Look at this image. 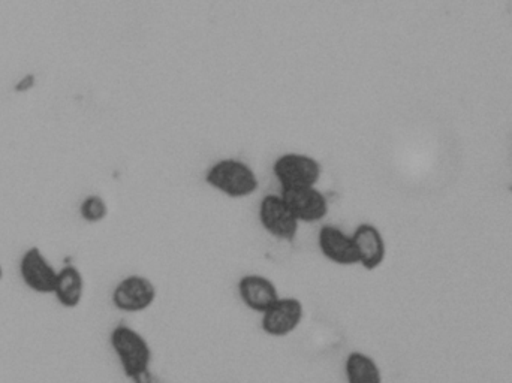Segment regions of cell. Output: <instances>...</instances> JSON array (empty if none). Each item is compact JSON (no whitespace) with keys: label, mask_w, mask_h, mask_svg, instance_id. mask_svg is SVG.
<instances>
[{"label":"cell","mask_w":512,"mask_h":383,"mask_svg":"<svg viewBox=\"0 0 512 383\" xmlns=\"http://www.w3.org/2000/svg\"><path fill=\"white\" fill-rule=\"evenodd\" d=\"M110 345L126 378L135 381L150 372L153 352L143 334L128 325H117L111 331Z\"/></svg>","instance_id":"6da1fadb"},{"label":"cell","mask_w":512,"mask_h":383,"mask_svg":"<svg viewBox=\"0 0 512 383\" xmlns=\"http://www.w3.org/2000/svg\"><path fill=\"white\" fill-rule=\"evenodd\" d=\"M206 183L215 191L234 199L248 198L259 188L258 176L251 165L233 158L215 162L207 170Z\"/></svg>","instance_id":"7a4b0ae2"},{"label":"cell","mask_w":512,"mask_h":383,"mask_svg":"<svg viewBox=\"0 0 512 383\" xmlns=\"http://www.w3.org/2000/svg\"><path fill=\"white\" fill-rule=\"evenodd\" d=\"M273 174L280 188H312L322 176V165L304 153H285L273 165Z\"/></svg>","instance_id":"3957f363"},{"label":"cell","mask_w":512,"mask_h":383,"mask_svg":"<svg viewBox=\"0 0 512 383\" xmlns=\"http://www.w3.org/2000/svg\"><path fill=\"white\" fill-rule=\"evenodd\" d=\"M158 289L155 283L140 274H132L117 283L111 294V301L123 313H141L155 304Z\"/></svg>","instance_id":"277c9868"},{"label":"cell","mask_w":512,"mask_h":383,"mask_svg":"<svg viewBox=\"0 0 512 383\" xmlns=\"http://www.w3.org/2000/svg\"><path fill=\"white\" fill-rule=\"evenodd\" d=\"M259 222L277 240H294L298 232L297 217L282 195H267L259 202Z\"/></svg>","instance_id":"5b68a950"},{"label":"cell","mask_w":512,"mask_h":383,"mask_svg":"<svg viewBox=\"0 0 512 383\" xmlns=\"http://www.w3.org/2000/svg\"><path fill=\"white\" fill-rule=\"evenodd\" d=\"M304 319V306L298 298L280 297L261 315V330L274 339L291 336Z\"/></svg>","instance_id":"8992f818"},{"label":"cell","mask_w":512,"mask_h":383,"mask_svg":"<svg viewBox=\"0 0 512 383\" xmlns=\"http://www.w3.org/2000/svg\"><path fill=\"white\" fill-rule=\"evenodd\" d=\"M57 274L39 247H30L20 259V276L24 285L36 294H54Z\"/></svg>","instance_id":"52a82bcc"},{"label":"cell","mask_w":512,"mask_h":383,"mask_svg":"<svg viewBox=\"0 0 512 383\" xmlns=\"http://www.w3.org/2000/svg\"><path fill=\"white\" fill-rule=\"evenodd\" d=\"M298 222L315 223L324 219L330 210L327 196L316 186L312 188L283 189L280 192Z\"/></svg>","instance_id":"ba28073f"},{"label":"cell","mask_w":512,"mask_h":383,"mask_svg":"<svg viewBox=\"0 0 512 383\" xmlns=\"http://www.w3.org/2000/svg\"><path fill=\"white\" fill-rule=\"evenodd\" d=\"M352 238L357 247L358 264L367 271L378 270L387 258V243L378 226L360 223Z\"/></svg>","instance_id":"9c48e42d"},{"label":"cell","mask_w":512,"mask_h":383,"mask_svg":"<svg viewBox=\"0 0 512 383\" xmlns=\"http://www.w3.org/2000/svg\"><path fill=\"white\" fill-rule=\"evenodd\" d=\"M318 246L322 255L333 264L349 267L358 264V252L352 235L345 234L334 225H325L319 229Z\"/></svg>","instance_id":"30bf717a"},{"label":"cell","mask_w":512,"mask_h":383,"mask_svg":"<svg viewBox=\"0 0 512 383\" xmlns=\"http://www.w3.org/2000/svg\"><path fill=\"white\" fill-rule=\"evenodd\" d=\"M239 297L242 303L249 310L255 313H265L277 300L280 295L273 280L261 274H248L240 279Z\"/></svg>","instance_id":"8fae6325"},{"label":"cell","mask_w":512,"mask_h":383,"mask_svg":"<svg viewBox=\"0 0 512 383\" xmlns=\"http://www.w3.org/2000/svg\"><path fill=\"white\" fill-rule=\"evenodd\" d=\"M54 297L65 309H77L84 297V277L75 265H66L57 274Z\"/></svg>","instance_id":"7c38bea8"},{"label":"cell","mask_w":512,"mask_h":383,"mask_svg":"<svg viewBox=\"0 0 512 383\" xmlns=\"http://www.w3.org/2000/svg\"><path fill=\"white\" fill-rule=\"evenodd\" d=\"M343 372L346 383H384L378 361L366 352H349L345 358Z\"/></svg>","instance_id":"4fadbf2b"},{"label":"cell","mask_w":512,"mask_h":383,"mask_svg":"<svg viewBox=\"0 0 512 383\" xmlns=\"http://www.w3.org/2000/svg\"><path fill=\"white\" fill-rule=\"evenodd\" d=\"M81 219L89 223H99L108 216V204L102 196L89 195L80 204Z\"/></svg>","instance_id":"5bb4252c"},{"label":"cell","mask_w":512,"mask_h":383,"mask_svg":"<svg viewBox=\"0 0 512 383\" xmlns=\"http://www.w3.org/2000/svg\"><path fill=\"white\" fill-rule=\"evenodd\" d=\"M3 279V267L2 264H0V280Z\"/></svg>","instance_id":"9a60e30c"}]
</instances>
